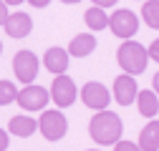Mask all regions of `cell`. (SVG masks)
Listing matches in <instances>:
<instances>
[{"label": "cell", "mask_w": 159, "mask_h": 151, "mask_svg": "<svg viewBox=\"0 0 159 151\" xmlns=\"http://www.w3.org/2000/svg\"><path fill=\"white\" fill-rule=\"evenodd\" d=\"M89 134H91V139L98 146H116L119 141H121L124 123H121V119H119V113L106 108V111H98L96 116H91Z\"/></svg>", "instance_id": "cell-1"}, {"label": "cell", "mask_w": 159, "mask_h": 151, "mask_svg": "<svg viewBox=\"0 0 159 151\" xmlns=\"http://www.w3.org/2000/svg\"><path fill=\"white\" fill-rule=\"evenodd\" d=\"M116 61H119V66L124 68V73L139 76V73H144L147 66H149V50L142 43H136V41H124L121 48L116 50Z\"/></svg>", "instance_id": "cell-2"}, {"label": "cell", "mask_w": 159, "mask_h": 151, "mask_svg": "<svg viewBox=\"0 0 159 151\" xmlns=\"http://www.w3.org/2000/svg\"><path fill=\"white\" fill-rule=\"evenodd\" d=\"M38 66L41 63H38V55L33 50H18L15 58H13V73L25 86H33L35 76H38Z\"/></svg>", "instance_id": "cell-3"}, {"label": "cell", "mask_w": 159, "mask_h": 151, "mask_svg": "<svg viewBox=\"0 0 159 151\" xmlns=\"http://www.w3.org/2000/svg\"><path fill=\"white\" fill-rule=\"evenodd\" d=\"M38 128H41V134L48 139V141H58V139H63L66 136V131H68V121L61 111H43V116L41 121H38Z\"/></svg>", "instance_id": "cell-4"}, {"label": "cell", "mask_w": 159, "mask_h": 151, "mask_svg": "<svg viewBox=\"0 0 159 151\" xmlns=\"http://www.w3.org/2000/svg\"><path fill=\"white\" fill-rule=\"evenodd\" d=\"M81 101H84V106H89V108H93L96 113L98 111H106V106H109V101H111V93H109V88L104 86V83H98V81H89V83H84V88H81Z\"/></svg>", "instance_id": "cell-5"}, {"label": "cell", "mask_w": 159, "mask_h": 151, "mask_svg": "<svg viewBox=\"0 0 159 151\" xmlns=\"http://www.w3.org/2000/svg\"><path fill=\"white\" fill-rule=\"evenodd\" d=\"M51 101V91L43 86H23V91L18 93V103L23 111H46V103Z\"/></svg>", "instance_id": "cell-6"}, {"label": "cell", "mask_w": 159, "mask_h": 151, "mask_svg": "<svg viewBox=\"0 0 159 151\" xmlns=\"http://www.w3.org/2000/svg\"><path fill=\"white\" fill-rule=\"evenodd\" d=\"M109 28L114 35L124 38V41H131V35H136V30H139V18L131 10H116L109 18Z\"/></svg>", "instance_id": "cell-7"}, {"label": "cell", "mask_w": 159, "mask_h": 151, "mask_svg": "<svg viewBox=\"0 0 159 151\" xmlns=\"http://www.w3.org/2000/svg\"><path fill=\"white\" fill-rule=\"evenodd\" d=\"M51 98L56 101V106L68 108L78 98V88H76V83L68 78V76H56V81L51 86Z\"/></svg>", "instance_id": "cell-8"}, {"label": "cell", "mask_w": 159, "mask_h": 151, "mask_svg": "<svg viewBox=\"0 0 159 151\" xmlns=\"http://www.w3.org/2000/svg\"><path fill=\"white\" fill-rule=\"evenodd\" d=\"M139 96V86L134 81V76L124 73V76H119V78L114 81V98L119 106H131Z\"/></svg>", "instance_id": "cell-9"}, {"label": "cell", "mask_w": 159, "mask_h": 151, "mask_svg": "<svg viewBox=\"0 0 159 151\" xmlns=\"http://www.w3.org/2000/svg\"><path fill=\"white\" fill-rule=\"evenodd\" d=\"M68 58H71L68 50L53 45V48H48L46 55H43V66H46V71H51L53 76H63L66 68H68Z\"/></svg>", "instance_id": "cell-10"}, {"label": "cell", "mask_w": 159, "mask_h": 151, "mask_svg": "<svg viewBox=\"0 0 159 151\" xmlns=\"http://www.w3.org/2000/svg\"><path fill=\"white\" fill-rule=\"evenodd\" d=\"M3 28H5V33L10 38H25L33 30V20H30V15H25V13H10Z\"/></svg>", "instance_id": "cell-11"}, {"label": "cell", "mask_w": 159, "mask_h": 151, "mask_svg": "<svg viewBox=\"0 0 159 151\" xmlns=\"http://www.w3.org/2000/svg\"><path fill=\"white\" fill-rule=\"evenodd\" d=\"M93 50H96V38L91 33L73 35V41L68 43V55H76V58H86Z\"/></svg>", "instance_id": "cell-12"}, {"label": "cell", "mask_w": 159, "mask_h": 151, "mask_svg": "<svg viewBox=\"0 0 159 151\" xmlns=\"http://www.w3.org/2000/svg\"><path fill=\"white\" fill-rule=\"evenodd\" d=\"M136 144H139L142 151H159V119H152V121L142 128Z\"/></svg>", "instance_id": "cell-13"}, {"label": "cell", "mask_w": 159, "mask_h": 151, "mask_svg": "<svg viewBox=\"0 0 159 151\" xmlns=\"http://www.w3.org/2000/svg\"><path fill=\"white\" fill-rule=\"evenodd\" d=\"M8 131L13 136H20V139H28V136H33L35 131H38V121L33 119V116H13L10 119V123H8Z\"/></svg>", "instance_id": "cell-14"}, {"label": "cell", "mask_w": 159, "mask_h": 151, "mask_svg": "<svg viewBox=\"0 0 159 151\" xmlns=\"http://www.w3.org/2000/svg\"><path fill=\"white\" fill-rule=\"evenodd\" d=\"M136 106H139V113L147 119H154L157 113H159V96L154 91H139V96H136Z\"/></svg>", "instance_id": "cell-15"}, {"label": "cell", "mask_w": 159, "mask_h": 151, "mask_svg": "<svg viewBox=\"0 0 159 151\" xmlns=\"http://www.w3.org/2000/svg\"><path fill=\"white\" fill-rule=\"evenodd\" d=\"M84 20H86V25H89L91 30H104V28H109V15L104 13V8H96V5L84 13Z\"/></svg>", "instance_id": "cell-16"}, {"label": "cell", "mask_w": 159, "mask_h": 151, "mask_svg": "<svg viewBox=\"0 0 159 151\" xmlns=\"http://www.w3.org/2000/svg\"><path fill=\"white\" fill-rule=\"evenodd\" d=\"M142 15H144V23L154 30H159V0H147L142 5Z\"/></svg>", "instance_id": "cell-17"}, {"label": "cell", "mask_w": 159, "mask_h": 151, "mask_svg": "<svg viewBox=\"0 0 159 151\" xmlns=\"http://www.w3.org/2000/svg\"><path fill=\"white\" fill-rule=\"evenodd\" d=\"M18 91L13 81H0V106H8L13 101H18Z\"/></svg>", "instance_id": "cell-18"}, {"label": "cell", "mask_w": 159, "mask_h": 151, "mask_svg": "<svg viewBox=\"0 0 159 151\" xmlns=\"http://www.w3.org/2000/svg\"><path fill=\"white\" fill-rule=\"evenodd\" d=\"M114 151H142V149H139V144H134V141H119L114 146Z\"/></svg>", "instance_id": "cell-19"}, {"label": "cell", "mask_w": 159, "mask_h": 151, "mask_svg": "<svg viewBox=\"0 0 159 151\" xmlns=\"http://www.w3.org/2000/svg\"><path fill=\"white\" fill-rule=\"evenodd\" d=\"M147 50H149V58L159 63V38H157V41H154V43H152V45H149Z\"/></svg>", "instance_id": "cell-20"}, {"label": "cell", "mask_w": 159, "mask_h": 151, "mask_svg": "<svg viewBox=\"0 0 159 151\" xmlns=\"http://www.w3.org/2000/svg\"><path fill=\"white\" fill-rule=\"evenodd\" d=\"M8 15H10V13H8V5L3 3V0H0V25H5V20H8Z\"/></svg>", "instance_id": "cell-21"}, {"label": "cell", "mask_w": 159, "mask_h": 151, "mask_svg": "<svg viewBox=\"0 0 159 151\" xmlns=\"http://www.w3.org/2000/svg\"><path fill=\"white\" fill-rule=\"evenodd\" d=\"M8 144H10L8 131H3V128H0V151H5V149H8Z\"/></svg>", "instance_id": "cell-22"}, {"label": "cell", "mask_w": 159, "mask_h": 151, "mask_svg": "<svg viewBox=\"0 0 159 151\" xmlns=\"http://www.w3.org/2000/svg\"><path fill=\"white\" fill-rule=\"evenodd\" d=\"M91 3L96 8H111V5H116V0H91Z\"/></svg>", "instance_id": "cell-23"}, {"label": "cell", "mask_w": 159, "mask_h": 151, "mask_svg": "<svg viewBox=\"0 0 159 151\" xmlns=\"http://www.w3.org/2000/svg\"><path fill=\"white\" fill-rule=\"evenodd\" d=\"M28 3H30L33 8H46V5L51 3V0H28Z\"/></svg>", "instance_id": "cell-24"}, {"label": "cell", "mask_w": 159, "mask_h": 151, "mask_svg": "<svg viewBox=\"0 0 159 151\" xmlns=\"http://www.w3.org/2000/svg\"><path fill=\"white\" fill-rule=\"evenodd\" d=\"M152 83H154V93L159 96V73H154V81H152Z\"/></svg>", "instance_id": "cell-25"}, {"label": "cell", "mask_w": 159, "mask_h": 151, "mask_svg": "<svg viewBox=\"0 0 159 151\" xmlns=\"http://www.w3.org/2000/svg\"><path fill=\"white\" fill-rule=\"evenodd\" d=\"M3 3H5V5H20L23 0H3Z\"/></svg>", "instance_id": "cell-26"}, {"label": "cell", "mask_w": 159, "mask_h": 151, "mask_svg": "<svg viewBox=\"0 0 159 151\" xmlns=\"http://www.w3.org/2000/svg\"><path fill=\"white\" fill-rule=\"evenodd\" d=\"M61 3H66V5H76V3H81V0H61Z\"/></svg>", "instance_id": "cell-27"}, {"label": "cell", "mask_w": 159, "mask_h": 151, "mask_svg": "<svg viewBox=\"0 0 159 151\" xmlns=\"http://www.w3.org/2000/svg\"><path fill=\"white\" fill-rule=\"evenodd\" d=\"M86 151H98V149H86Z\"/></svg>", "instance_id": "cell-28"}, {"label": "cell", "mask_w": 159, "mask_h": 151, "mask_svg": "<svg viewBox=\"0 0 159 151\" xmlns=\"http://www.w3.org/2000/svg\"><path fill=\"white\" fill-rule=\"evenodd\" d=\"M0 53H3V43H0Z\"/></svg>", "instance_id": "cell-29"}]
</instances>
